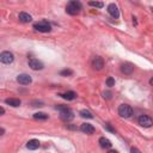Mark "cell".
Masks as SVG:
<instances>
[{"mask_svg": "<svg viewBox=\"0 0 153 153\" xmlns=\"http://www.w3.org/2000/svg\"><path fill=\"white\" fill-rule=\"evenodd\" d=\"M92 67H93L94 69H97V71H100V69L104 67V61H103V59L99 57V56L94 57L93 61H92Z\"/></svg>", "mask_w": 153, "mask_h": 153, "instance_id": "10", "label": "cell"}, {"mask_svg": "<svg viewBox=\"0 0 153 153\" xmlns=\"http://www.w3.org/2000/svg\"><path fill=\"white\" fill-rule=\"evenodd\" d=\"M60 96H61L62 98L67 99V100H73V99H75L76 93H75V92H73V91H67V92H65V93H61Z\"/></svg>", "mask_w": 153, "mask_h": 153, "instance_id": "15", "label": "cell"}, {"mask_svg": "<svg viewBox=\"0 0 153 153\" xmlns=\"http://www.w3.org/2000/svg\"><path fill=\"white\" fill-rule=\"evenodd\" d=\"M0 112H1V115H2V114L5 112V109H4V108H1V109H0Z\"/></svg>", "mask_w": 153, "mask_h": 153, "instance_id": "27", "label": "cell"}, {"mask_svg": "<svg viewBox=\"0 0 153 153\" xmlns=\"http://www.w3.org/2000/svg\"><path fill=\"white\" fill-rule=\"evenodd\" d=\"M17 81H18L19 84H22V85H29V84H31L32 79H31V76H30L29 74L23 73V74H19V75L17 76Z\"/></svg>", "mask_w": 153, "mask_h": 153, "instance_id": "7", "label": "cell"}, {"mask_svg": "<svg viewBox=\"0 0 153 153\" xmlns=\"http://www.w3.org/2000/svg\"><path fill=\"white\" fill-rule=\"evenodd\" d=\"M29 67L33 71H39V69H43V63L36 59H30L29 60Z\"/></svg>", "mask_w": 153, "mask_h": 153, "instance_id": "8", "label": "cell"}, {"mask_svg": "<svg viewBox=\"0 0 153 153\" xmlns=\"http://www.w3.org/2000/svg\"><path fill=\"white\" fill-rule=\"evenodd\" d=\"M33 118L35 120H47L48 115L44 112H36V114H33Z\"/></svg>", "mask_w": 153, "mask_h": 153, "instance_id": "19", "label": "cell"}, {"mask_svg": "<svg viewBox=\"0 0 153 153\" xmlns=\"http://www.w3.org/2000/svg\"><path fill=\"white\" fill-rule=\"evenodd\" d=\"M88 5L92 6V7H98V8L103 7V2H99V1H90Z\"/></svg>", "mask_w": 153, "mask_h": 153, "instance_id": "20", "label": "cell"}, {"mask_svg": "<svg viewBox=\"0 0 153 153\" xmlns=\"http://www.w3.org/2000/svg\"><path fill=\"white\" fill-rule=\"evenodd\" d=\"M80 116L84 117V118H93V115L88 110H86V109H84V110L80 111Z\"/></svg>", "mask_w": 153, "mask_h": 153, "instance_id": "18", "label": "cell"}, {"mask_svg": "<svg viewBox=\"0 0 153 153\" xmlns=\"http://www.w3.org/2000/svg\"><path fill=\"white\" fill-rule=\"evenodd\" d=\"M130 152H131V153H141V152H140L137 148H135V147H133V148L130 149Z\"/></svg>", "mask_w": 153, "mask_h": 153, "instance_id": "25", "label": "cell"}, {"mask_svg": "<svg viewBox=\"0 0 153 153\" xmlns=\"http://www.w3.org/2000/svg\"><path fill=\"white\" fill-rule=\"evenodd\" d=\"M60 74H61V75H63V76H66V75H72V74H73V72H72L71 69H63V71H61V72H60Z\"/></svg>", "mask_w": 153, "mask_h": 153, "instance_id": "22", "label": "cell"}, {"mask_svg": "<svg viewBox=\"0 0 153 153\" xmlns=\"http://www.w3.org/2000/svg\"><path fill=\"white\" fill-rule=\"evenodd\" d=\"M108 12H109V14H110L112 18H118V17H120L118 7H117L115 4H110V5L108 6Z\"/></svg>", "mask_w": 153, "mask_h": 153, "instance_id": "9", "label": "cell"}, {"mask_svg": "<svg viewBox=\"0 0 153 153\" xmlns=\"http://www.w3.org/2000/svg\"><path fill=\"white\" fill-rule=\"evenodd\" d=\"M55 109L60 110V117H61L62 120H65V121H71V120L74 117L72 110H71L68 106H65V105H56Z\"/></svg>", "mask_w": 153, "mask_h": 153, "instance_id": "1", "label": "cell"}, {"mask_svg": "<svg viewBox=\"0 0 153 153\" xmlns=\"http://www.w3.org/2000/svg\"><path fill=\"white\" fill-rule=\"evenodd\" d=\"M26 147H27L29 149H31V151H33V149H37V148L39 147V141H38V140H36V139H32V140L27 141V143H26Z\"/></svg>", "mask_w": 153, "mask_h": 153, "instance_id": "13", "label": "cell"}, {"mask_svg": "<svg viewBox=\"0 0 153 153\" xmlns=\"http://www.w3.org/2000/svg\"><path fill=\"white\" fill-rule=\"evenodd\" d=\"M133 71H134V66H133L131 63H129V62L123 63V65L121 66V72H122V73H124V74H127V75L131 74V73H133Z\"/></svg>", "mask_w": 153, "mask_h": 153, "instance_id": "12", "label": "cell"}, {"mask_svg": "<svg viewBox=\"0 0 153 153\" xmlns=\"http://www.w3.org/2000/svg\"><path fill=\"white\" fill-rule=\"evenodd\" d=\"M14 60V55L11 53V51H2L0 54V61L2 63H6V65H10L12 63Z\"/></svg>", "mask_w": 153, "mask_h": 153, "instance_id": "6", "label": "cell"}, {"mask_svg": "<svg viewBox=\"0 0 153 153\" xmlns=\"http://www.w3.org/2000/svg\"><path fill=\"white\" fill-rule=\"evenodd\" d=\"M118 115L121 117H124V118H128L133 115V109L130 105L128 104H121L118 106Z\"/></svg>", "mask_w": 153, "mask_h": 153, "instance_id": "3", "label": "cell"}, {"mask_svg": "<svg viewBox=\"0 0 153 153\" xmlns=\"http://www.w3.org/2000/svg\"><path fill=\"white\" fill-rule=\"evenodd\" d=\"M105 128H106L108 130H110V131H115V129H112V128L110 127V124H109V123H106V124H105Z\"/></svg>", "mask_w": 153, "mask_h": 153, "instance_id": "24", "label": "cell"}, {"mask_svg": "<svg viewBox=\"0 0 153 153\" xmlns=\"http://www.w3.org/2000/svg\"><path fill=\"white\" fill-rule=\"evenodd\" d=\"M19 20L22 23H29V22L32 20V17L29 13H26V12H20L19 13Z\"/></svg>", "mask_w": 153, "mask_h": 153, "instance_id": "14", "label": "cell"}, {"mask_svg": "<svg viewBox=\"0 0 153 153\" xmlns=\"http://www.w3.org/2000/svg\"><path fill=\"white\" fill-rule=\"evenodd\" d=\"M99 145H100L102 148H110L111 147V142L106 137H100L99 139Z\"/></svg>", "mask_w": 153, "mask_h": 153, "instance_id": "17", "label": "cell"}, {"mask_svg": "<svg viewBox=\"0 0 153 153\" xmlns=\"http://www.w3.org/2000/svg\"><path fill=\"white\" fill-rule=\"evenodd\" d=\"M5 103L13 106V108H17V106L20 105V100L17 99V98H7V99H5Z\"/></svg>", "mask_w": 153, "mask_h": 153, "instance_id": "16", "label": "cell"}, {"mask_svg": "<svg viewBox=\"0 0 153 153\" xmlns=\"http://www.w3.org/2000/svg\"><path fill=\"white\" fill-rule=\"evenodd\" d=\"M149 84H151V85H152V86H153V76H152V78H151V80H149Z\"/></svg>", "mask_w": 153, "mask_h": 153, "instance_id": "28", "label": "cell"}, {"mask_svg": "<svg viewBox=\"0 0 153 153\" xmlns=\"http://www.w3.org/2000/svg\"><path fill=\"white\" fill-rule=\"evenodd\" d=\"M108 153H118V152H117V151H115V149H110Z\"/></svg>", "mask_w": 153, "mask_h": 153, "instance_id": "26", "label": "cell"}, {"mask_svg": "<svg viewBox=\"0 0 153 153\" xmlns=\"http://www.w3.org/2000/svg\"><path fill=\"white\" fill-rule=\"evenodd\" d=\"M33 29L39 31V32H49L51 30V26L48 22H38V23H35L33 24Z\"/></svg>", "mask_w": 153, "mask_h": 153, "instance_id": "4", "label": "cell"}, {"mask_svg": "<svg viewBox=\"0 0 153 153\" xmlns=\"http://www.w3.org/2000/svg\"><path fill=\"white\" fill-rule=\"evenodd\" d=\"M103 94H104L103 97L106 98V99H110V98H111V92H109V91H108V92H104Z\"/></svg>", "mask_w": 153, "mask_h": 153, "instance_id": "23", "label": "cell"}, {"mask_svg": "<svg viewBox=\"0 0 153 153\" xmlns=\"http://www.w3.org/2000/svg\"><path fill=\"white\" fill-rule=\"evenodd\" d=\"M81 10V4L79 1H69L68 5L66 6V11L67 13L74 16V14H78Z\"/></svg>", "mask_w": 153, "mask_h": 153, "instance_id": "2", "label": "cell"}, {"mask_svg": "<svg viewBox=\"0 0 153 153\" xmlns=\"http://www.w3.org/2000/svg\"><path fill=\"white\" fill-rule=\"evenodd\" d=\"M115 85V79L112 78V76H109L108 79H106V86H109V87H112Z\"/></svg>", "mask_w": 153, "mask_h": 153, "instance_id": "21", "label": "cell"}, {"mask_svg": "<svg viewBox=\"0 0 153 153\" xmlns=\"http://www.w3.org/2000/svg\"><path fill=\"white\" fill-rule=\"evenodd\" d=\"M137 122L143 128H149L153 124V120L148 115H140L139 118H137Z\"/></svg>", "mask_w": 153, "mask_h": 153, "instance_id": "5", "label": "cell"}, {"mask_svg": "<svg viewBox=\"0 0 153 153\" xmlns=\"http://www.w3.org/2000/svg\"><path fill=\"white\" fill-rule=\"evenodd\" d=\"M80 130L85 134H93L94 133V127L90 123H82L80 126Z\"/></svg>", "mask_w": 153, "mask_h": 153, "instance_id": "11", "label": "cell"}]
</instances>
